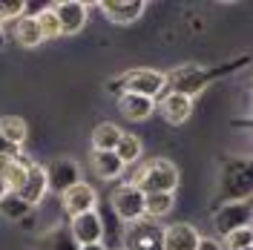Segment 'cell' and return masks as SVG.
<instances>
[{
    "instance_id": "1",
    "label": "cell",
    "mask_w": 253,
    "mask_h": 250,
    "mask_svg": "<svg viewBox=\"0 0 253 250\" xmlns=\"http://www.w3.org/2000/svg\"><path fill=\"white\" fill-rule=\"evenodd\" d=\"M132 184L141 190L144 196H150V193H175V187H178V170H175L173 161H167V158H153V161H144L141 167L135 170Z\"/></svg>"
},
{
    "instance_id": "2",
    "label": "cell",
    "mask_w": 253,
    "mask_h": 250,
    "mask_svg": "<svg viewBox=\"0 0 253 250\" xmlns=\"http://www.w3.org/2000/svg\"><path fill=\"white\" fill-rule=\"evenodd\" d=\"M110 204H112V210H115V216L124 221L126 227L147 219V196L132 181H124V184H118V187L112 190Z\"/></svg>"
},
{
    "instance_id": "3",
    "label": "cell",
    "mask_w": 253,
    "mask_h": 250,
    "mask_svg": "<svg viewBox=\"0 0 253 250\" xmlns=\"http://www.w3.org/2000/svg\"><path fill=\"white\" fill-rule=\"evenodd\" d=\"M221 193L230 202H248V196L253 193V161L251 158H233V161L224 164Z\"/></svg>"
},
{
    "instance_id": "4",
    "label": "cell",
    "mask_w": 253,
    "mask_h": 250,
    "mask_svg": "<svg viewBox=\"0 0 253 250\" xmlns=\"http://www.w3.org/2000/svg\"><path fill=\"white\" fill-rule=\"evenodd\" d=\"M213 75H216V72L202 69L199 63H184V66H178V69H173V72L167 75V86H170V92L196 98V95L202 92L207 83H210V78H213Z\"/></svg>"
},
{
    "instance_id": "5",
    "label": "cell",
    "mask_w": 253,
    "mask_h": 250,
    "mask_svg": "<svg viewBox=\"0 0 253 250\" xmlns=\"http://www.w3.org/2000/svg\"><path fill=\"white\" fill-rule=\"evenodd\" d=\"M253 224V204L251 202H224L213 213V227L221 236L233 233L239 227H251Z\"/></svg>"
},
{
    "instance_id": "6",
    "label": "cell",
    "mask_w": 253,
    "mask_h": 250,
    "mask_svg": "<svg viewBox=\"0 0 253 250\" xmlns=\"http://www.w3.org/2000/svg\"><path fill=\"white\" fill-rule=\"evenodd\" d=\"M164 89H167V75L158 72V69H132V72H124V92L144 95V98L156 101Z\"/></svg>"
},
{
    "instance_id": "7",
    "label": "cell",
    "mask_w": 253,
    "mask_h": 250,
    "mask_svg": "<svg viewBox=\"0 0 253 250\" xmlns=\"http://www.w3.org/2000/svg\"><path fill=\"white\" fill-rule=\"evenodd\" d=\"M126 245L124 250H164V227H158L153 221H135V224H129L126 227Z\"/></svg>"
},
{
    "instance_id": "8",
    "label": "cell",
    "mask_w": 253,
    "mask_h": 250,
    "mask_svg": "<svg viewBox=\"0 0 253 250\" xmlns=\"http://www.w3.org/2000/svg\"><path fill=\"white\" fill-rule=\"evenodd\" d=\"M46 178H49V190L55 193H66L69 187L81 184V167L75 158L58 156L46 164Z\"/></svg>"
},
{
    "instance_id": "9",
    "label": "cell",
    "mask_w": 253,
    "mask_h": 250,
    "mask_svg": "<svg viewBox=\"0 0 253 250\" xmlns=\"http://www.w3.org/2000/svg\"><path fill=\"white\" fill-rule=\"evenodd\" d=\"M61 207L69 219H75L81 213H92L95 207H98V193H95L92 184L81 181L75 187H69L66 193H61Z\"/></svg>"
},
{
    "instance_id": "10",
    "label": "cell",
    "mask_w": 253,
    "mask_h": 250,
    "mask_svg": "<svg viewBox=\"0 0 253 250\" xmlns=\"http://www.w3.org/2000/svg\"><path fill=\"white\" fill-rule=\"evenodd\" d=\"M69 233H72V239L81 248L104 242V219H101V213L92 210V213H81L75 219H69Z\"/></svg>"
},
{
    "instance_id": "11",
    "label": "cell",
    "mask_w": 253,
    "mask_h": 250,
    "mask_svg": "<svg viewBox=\"0 0 253 250\" xmlns=\"http://www.w3.org/2000/svg\"><path fill=\"white\" fill-rule=\"evenodd\" d=\"M55 15L61 20L63 35H78L86 26V17H89V6L81 3V0H61V3H52Z\"/></svg>"
},
{
    "instance_id": "12",
    "label": "cell",
    "mask_w": 253,
    "mask_h": 250,
    "mask_svg": "<svg viewBox=\"0 0 253 250\" xmlns=\"http://www.w3.org/2000/svg\"><path fill=\"white\" fill-rule=\"evenodd\" d=\"M46 193H49L46 167H41V164L29 161V172H26V181H23V187L17 190V196H20L23 202L29 204V207H38V204L43 202V196H46Z\"/></svg>"
},
{
    "instance_id": "13",
    "label": "cell",
    "mask_w": 253,
    "mask_h": 250,
    "mask_svg": "<svg viewBox=\"0 0 253 250\" xmlns=\"http://www.w3.org/2000/svg\"><path fill=\"white\" fill-rule=\"evenodd\" d=\"M144 9H147L144 0H104L101 3V12L112 23H135L144 15Z\"/></svg>"
},
{
    "instance_id": "14",
    "label": "cell",
    "mask_w": 253,
    "mask_h": 250,
    "mask_svg": "<svg viewBox=\"0 0 253 250\" xmlns=\"http://www.w3.org/2000/svg\"><path fill=\"white\" fill-rule=\"evenodd\" d=\"M161 242H164V250H196L202 236H199V230L193 224L181 221V224H167Z\"/></svg>"
},
{
    "instance_id": "15",
    "label": "cell",
    "mask_w": 253,
    "mask_h": 250,
    "mask_svg": "<svg viewBox=\"0 0 253 250\" xmlns=\"http://www.w3.org/2000/svg\"><path fill=\"white\" fill-rule=\"evenodd\" d=\"M156 110H158V104L153 101V98H144V95L124 92L121 98H118V112L124 115L126 121H135V124L147 121Z\"/></svg>"
},
{
    "instance_id": "16",
    "label": "cell",
    "mask_w": 253,
    "mask_h": 250,
    "mask_svg": "<svg viewBox=\"0 0 253 250\" xmlns=\"http://www.w3.org/2000/svg\"><path fill=\"white\" fill-rule=\"evenodd\" d=\"M158 110L164 115V121L167 124H184L190 115H193V98L187 95H178V92H167L161 98V104H158Z\"/></svg>"
},
{
    "instance_id": "17",
    "label": "cell",
    "mask_w": 253,
    "mask_h": 250,
    "mask_svg": "<svg viewBox=\"0 0 253 250\" xmlns=\"http://www.w3.org/2000/svg\"><path fill=\"white\" fill-rule=\"evenodd\" d=\"M89 167H92V172L101 181H115V178H121V172H124V161L115 156V153H98V150H92Z\"/></svg>"
},
{
    "instance_id": "18",
    "label": "cell",
    "mask_w": 253,
    "mask_h": 250,
    "mask_svg": "<svg viewBox=\"0 0 253 250\" xmlns=\"http://www.w3.org/2000/svg\"><path fill=\"white\" fill-rule=\"evenodd\" d=\"M26 172H29V158H6V156H0V178L9 184L12 193H17V190L23 187Z\"/></svg>"
},
{
    "instance_id": "19",
    "label": "cell",
    "mask_w": 253,
    "mask_h": 250,
    "mask_svg": "<svg viewBox=\"0 0 253 250\" xmlns=\"http://www.w3.org/2000/svg\"><path fill=\"white\" fill-rule=\"evenodd\" d=\"M12 35H15L17 43L26 46V49L43 43V32H41V26H38V17H29V15H23L20 20L12 23Z\"/></svg>"
},
{
    "instance_id": "20",
    "label": "cell",
    "mask_w": 253,
    "mask_h": 250,
    "mask_svg": "<svg viewBox=\"0 0 253 250\" xmlns=\"http://www.w3.org/2000/svg\"><path fill=\"white\" fill-rule=\"evenodd\" d=\"M121 126L112 124V121H104V124H98L92 129V150L98 153H115V147H118V141H121Z\"/></svg>"
},
{
    "instance_id": "21",
    "label": "cell",
    "mask_w": 253,
    "mask_h": 250,
    "mask_svg": "<svg viewBox=\"0 0 253 250\" xmlns=\"http://www.w3.org/2000/svg\"><path fill=\"white\" fill-rule=\"evenodd\" d=\"M41 250H81V245L72 239L69 227H49L41 236Z\"/></svg>"
},
{
    "instance_id": "22",
    "label": "cell",
    "mask_w": 253,
    "mask_h": 250,
    "mask_svg": "<svg viewBox=\"0 0 253 250\" xmlns=\"http://www.w3.org/2000/svg\"><path fill=\"white\" fill-rule=\"evenodd\" d=\"M0 132H3V138L12 141L15 147H23L26 138H29V124L20 115H3L0 118Z\"/></svg>"
},
{
    "instance_id": "23",
    "label": "cell",
    "mask_w": 253,
    "mask_h": 250,
    "mask_svg": "<svg viewBox=\"0 0 253 250\" xmlns=\"http://www.w3.org/2000/svg\"><path fill=\"white\" fill-rule=\"evenodd\" d=\"M175 204V193H150L147 196V219H164Z\"/></svg>"
},
{
    "instance_id": "24",
    "label": "cell",
    "mask_w": 253,
    "mask_h": 250,
    "mask_svg": "<svg viewBox=\"0 0 253 250\" xmlns=\"http://www.w3.org/2000/svg\"><path fill=\"white\" fill-rule=\"evenodd\" d=\"M32 213V207L17 193H9V196H3V202H0V216L3 219H12V221H23L26 216Z\"/></svg>"
},
{
    "instance_id": "25",
    "label": "cell",
    "mask_w": 253,
    "mask_h": 250,
    "mask_svg": "<svg viewBox=\"0 0 253 250\" xmlns=\"http://www.w3.org/2000/svg\"><path fill=\"white\" fill-rule=\"evenodd\" d=\"M141 138L138 135H132V132H124L121 135V141H118V147H115V156L124 161V167L126 164H135L138 158H141Z\"/></svg>"
},
{
    "instance_id": "26",
    "label": "cell",
    "mask_w": 253,
    "mask_h": 250,
    "mask_svg": "<svg viewBox=\"0 0 253 250\" xmlns=\"http://www.w3.org/2000/svg\"><path fill=\"white\" fill-rule=\"evenodd\" d=\"M35 17H38V26H41V32H43V41H58V38H63L61 20H58V15H55L52 6L41 9Z\"/></svg>"
},
{
    "instance_id": "27",
    "label": "cell",
    "mask_w": 253,
    "mask_h": 250,
    "mask_svg": "<svg viewBox=\"0 0 253 250\" xmlns=\"http://www.w3.org/2000/svg\"><path fill=\"white\" fill-rule=\"evenodd\" d=\"M221 248H224V250L253 248V224H251V227H239V230H233V233L221 236Z\"/></svg>"
},
{
    "instance_id": "28",
    "label": "cell",
    "mask_w": 253,
    "mask_h": 250,
    "mask_svg": "<svg viewBox=\"0 0 253 250\" xmlns=\"http://www.w3.org/2000/svg\"><path fill=\"white\" fill-rule=\"evenodd\" d=\"M26 15V3H0V26H6V23H15L20 17Z\"/></svg>"
},
{
    "instance_id": "29",
    "label": "cell",
    "mask_w": 253,
    "mask_h": 250,
    "mask_svg": "<svg viewBox=\"0 0 253 250\" xmlns=\"http://www.w3.org/2000/svg\"><path fill=\"white\" fill-rule=\"evenodd\" d=\"M0 156H6V158H23V156H20V147H15L12 141H6V138H3V132H0Z\"/></svg>"
},
{
    "instance_id": "30",
    "label": "cell",
    "mask_w": 253,
    "mask_h": 250,
    "mask_svg": "<svg viewBox=\"0 0 253 250\" xmlns=\"http://www.w3.org/2000/svg\"><path fill=\"white\" fill-rule=\"evenodd\" d=\"M104 89H107L110 95H115V98H121V95H124V75H118V78H110Z\"/></svg>"
},
{
    "instance_id": "31",
    "label": "cell",
    "mask_w": 253,
    "mask_h": 250,
    "mask_svg": "<svg viewBox=\"0 0 253 250\" xmlns=\"http://www.w3.org/2000/svg\"><path fill=\"white\" fill-rule=\"evenodd\" d=\"M196 250H224L221 248L219 239H210V236H202V242H199V248Z\"/></svg>"
},
{
    "instance_id": "32",
    "label": "cell",
    "mask_w": 253,
    "mask_h": 250,
    "mask_svg": "<svg viewBox=\"0 0 253 250\" xmlns=\"http://www.w3.org/2000/svg\"><path fill=\"white\" fill-rule=\"evenodd\" d=\"M81 250H110V248H107L104 242H98V245H84Z\"/></svg>"
},
{
    "instance_id": "33",
    "label": "cell",
    "mask_w": 253,
    "mask_h": 250,
    "mask_svg": "<svg viewBox=\"0 0 253 250\" xmlns=\"http://www.w3.org/2000/svg\"><path fill=\"white\" fill-rule=\"evenodd\" d=\"M9 193H12V190H9V184L0 178V202H3V196H9Z\"/></svg>"
},
{
    "instance_id": "34",
    "label": "cell",
    "mask_w": 253,
    "mask_h": 250,
    "mask_svg": "<svg viewBox=\"0 0 253 250\" xmlns=\"http://www.w3.org/2000/svg\"><path fill=\"white\" fill-rule=\"evenodd\" d=\"M110 250H124V248H110Z\"/></svg>"
},
{
    "instance_id": "35",
    "label": "cell",
    "mask_w": 253,
    "mask_h": 250,
    "mask_svg": "<svg viewBox=\"0 0 253 250\" xmlns=\"http://www.w3.org/2000/svg\"><path fill=\"white\" fill-rule=\"evenodd\" d=\"M245 250H253V248H245Z\"/></svg>"
}]
</instances>
